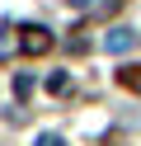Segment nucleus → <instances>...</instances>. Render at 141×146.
Here are the masks:
<instances>
[{
    "instance_id": "3",
    "label": "nucleus",
    "mask_w": 141,
    "mask_h": 146,
    "mask_svg": "<svg viewBox=\"0 0 141 146\" xmlns=\"http://www.w3.org/2000/svg\"><path fill=\"white\" fill-rule=\"evenodd\" d=\"M118 85L127 90V94H141V61H136V66H122V71H118Z\"/></svg>"
},
{
    "instance_id": "2",
    "label": "nucleus",
    "mask_w": 141,
    "mask_h": 146,
    "mask_svg": "<svg viewBox=\"0 0 141 146\" xmlns=\"http://www.w3.org/2000/svg\"><path fill=\"white\" fill-rule=\"evenodd\" d=\"M103 47H108L113 57H122V52H132V47H136V33H132V29H113L108 38H103Z\"/></svg>"
},
{
    "instance_id": "6",
    "label": "nucleus",
    "mask_w": 141,
    "mask_h": 146,
    "mask_svg": "<svg viewBox=\"0 0 141 146\" xmlns=\"http://www.w3.org/2000/svg\"><path fill=\"white\" fill-rule=\"evenodd\" d=\"M33 146H66V141H61V137H56V132H42V137H38Z\"/></svg>"
},
{
    "instance_id": "1",
    "label": "nucleus",
    "mask_w": 141,
    "mask_h": 146,
    "mask_svg": "<svg viewBox=\"0 0 141 146\" xmlns=\"http://www.w3.org/2000/svg\"><path fill=\"white\" fill-rule=\"evenodd\" d=\"M14 33H19L14 42H19V52H24V57H42V52H52V33H47L42 24H19Z\"/></svg>"
},
{
    "instance_id": "5",
    "label": "nucleus",
    "mask_w": 141,
    "mask_h": 146,
    "mask_svg": "<svg viewBox=\"0 0 141 146\" xmlns=\"http://www.w3.org/2000/svg\"><path fill=\"white\" fill-rule=\"evenodd\" d=\"M14 94L28 99V94H33V80H28V76H14Z\"/></svg>"
},
{
    "instance_id": "8",
    "label": "nucleus",
    "mask_w": 141,
    "mask_h": 146,
    "mask_svg": "<svg viewBox=\"0 0 141 146\" xmlns=\"http://www.w3.org/2000/svg\"><path fill=\"white\" fill-rule=\"evenodd\" d=\"M103 146H127V141H122V137H108V141H103Z\"/></svg>"
},
{
    "instance_id": "7",
    "label": "nucleus",
    "mask_w": 141,
    "mask_h": 146,
    "mask_svg": "<svg viewBox=\"0 0 141 146\" xmlns=\"http://www.w3.org/2000/svg\"><path fill=\"white\" fill-rule=\"evenodd\" d=\"M66 5H71V10H89V0H66Z\"/></svg>"
},
{
    "instance_id": "4",
    "label": "nucleus",
    "mask_w": 141,
    "mask_h": 146,
    "mask_svg": "<svg viewBox=\"0 0 141 146\" xmlns=\"http://www.w3.org/2000/svg\"><path fill=\"white\" fill-rule=\"evenodd\" d=\"M66 85H71V76H66V71H52V76H47V90H52V94H61Z\"/></svg>"
}]
</instances>
